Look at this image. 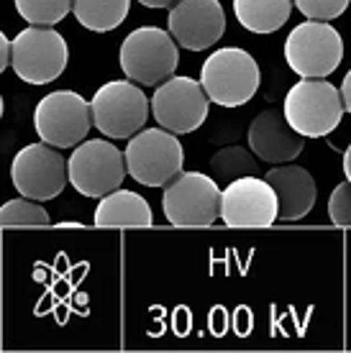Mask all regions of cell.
Here are the masks:
<instances>
[{"label":"cell","instance_id":"cell-1","mask_svg":"<svg viewBox=\"0 0 351 353\" xmlns=\"http://www.w3.org/2000/svg\"><path fill=\"white\" fill-rule=\"evenodd\" d=\"M285 118L305 139H321L339 128L346 105L341 88H336L325 77H303L292 85L282 103Z\"/></svg>","mask_w":351,"mask_h":353},{"label":"cell","instance_id":"cell-2","mask_svg":"<svg viewBox=\"0 0 351 353\" xmlns=\"http://www.w3.org/2000/svg\"><path fill=\"white\" fill-rule=\"evenodd\" d=\"M177 39L159 26H141L123 39L118 62L129 80L144 88L162 85L175 74L180 64Z\"/></svg>","mask_w":351,"mask_h":353},{"label":"cell","instance_id":"cell-3","mask_svg":"<svg viewBox=\"0 0 351 353\" xmlns=\"http://www.w3.org/2000/svg\"><path fill=\"white\" fill-rule=\"evenodd\" d=\"M200 82L216 105L238 108L256 95L262 72L246 49L223 46L213 52L200 67Z\"/></svg>","mask_w":351,"mask_h":353},{"label":"cell","instance_id":"cell-4","mask_svg":"<svg viewBox=\"0 0 351 353\" xmlns=\"http://www.w3.org/2000/svg\"><path fill=\"white\" fill-rule=\"evenodd\" d=\"M129 174L144 187H167L184 167V149L167 128H141L126 146Z\"/></svg>","mask_w":351,"mask_h":353},{"label":"cell","instance_id":"cell-5","mask_svg":"<svg viewBox=\"0 0 351 353\" xmlns=\"http://www.w3.org/2000/svg\"><path fill=\"white\" fill-rule=\"evenodd\" d=\"M223 190L202 172H180L164 187L162 210L177 228H205L220 218Z\"/></svg>","mask_w":351,"mask_h":353},{"label":"cell","instance_id":"cell-6","mask_svg":"<svg viewBox=\"0 0 351 353\" xmlns=\"http://www.w3.org/2000/svg\"><path fill=\"white\" fill-rule=\"evenodd\" d=\"M93 123L108 139H131L146 125L151 100L144 95L139 82L111 80L95 90L90 100Z\"/></svg>","mask_w":351,"mask_h":353},{"label":"cell","instance_id":"cell-7","mask_svg":"<svg viewBox=\"0 0 351 353\" xmlns=\"http://www.w3.org/2000/svg\"><path fill=\"white\" fill-rule=\"evenodd\" d=\"M67 62H70V46L57 28L31 23L13 39L10 70L16 72L18 80L28 85L54 82L67 70Z\"/></svg>","mask_w":351,"mask_h":353},{"label":"cell","instance_id":"cell-8","mask_svg":"<svg viewBox=\"0 0 351 353\" xmlns=\"http://www.w3.org/2000/svg\"><path fill=\"white\" fill-rule=\"evenodd\" d=\"M285 59L300 77H328L343 59V39L328 21L307 18L285 41Z\"/></svg>","mask_w":351,"mask_h":353},{"label":"cell","instance_id":"cell-9","mask_svg":"<svg viewBox=\"0 0 351 353\" xmlns=\"http://www.w3.org/2000/svg\"><path fill=\"white\" fill-rule=\"evenodd\" d=\"M93 108L75 90H57L39 100L34 110V131L57 149H72L85 141L93 128Z\"/></svg>","mask_w":351,"mask_h":353},{"label":"cell","instance_id":"cell-10","mask_svg":"<svg viewBox=\"0 0 351 353\" xmlns=\"http://www.w3.org/2000/svg\"><path fill=\"white\" fill-rule=\"evenodd\" d=\"M10 179L21 194L46 203L59 197L70 182V159H64L61 151L52 143H28L13 157Z\"/></svg>","mask_w":351,"mask_h":353},{"label":"cell","instance_id":"cell-11","mask_svg":"<svg viewBox=\"0 0 351 353\" xmlns=\"http://www.w3.org/2000/svg\"><path fill=\"white\" fill-rule=\"evenodd\" d=\"M129 174L126 154L103 139L82 141L70 157V185L85 197H106Z\"/></svg>","mask_w":351,"mask_h":353},{"label":"cell","instance_id":"cell-12","mask_svg":"<svg viewBox=\"0 0 351 353\" xmlns=\"http://www.w3.org/2000/svg\"><path fill=\"white\" fill-rule=\"evenodd\" d=\"M211 95L200 80L193 77H169L157 88L151 97V113L162 128L172 133L198 131L211 110Z\"/></svg>","mask_w":351,"mask_h":353},{"label":"cell","instance_id":"cell-13","mask_svg":"<svg viewBox=\"0 0 351 353\" xmlns=\"http://www.w3.org/2000/svg\"><path fill=\"white\" fill-rule=\"evenodd\" d=\"M220 221L229 228H269L280 221L277 190L256 174L234 179L223 190Z\"/></svg>","mask_w":351,"mask_h":353},{"label":"cell","instance_id":"cell-14","mask_svg":"<svg viewBox=\"0 0 351 353\" xmlns=\"http://www.w3.org/2000/svg\"><path fill=\"white\" fill-rule=\"evenodd\" d=\"M167 28L180 46L202 52L220 41L226 31V13L218 0H177L169 8Z\"/></svg>","mask_w":351,"mask_h":353},{"label":"cell","instance_id":"cell-15","mask_svg":"<svg viewBox=\"0 0 351 353\" xmlns=\"http://www.w3.org/2000/svg\"><path fill=\"white\" fill-rule=\"evenodd\" d=\"M305 146V136L298 133L285 118V110L269 108L249 125V149L267 164H287L298 159Z\"/></svg>","mask_w":351,"mask_h":353},{"label":"cell","instance_id":"cell-16","mask_svg":"<svg viewBox=\"0 0 351 353\" xmlns=\"http://www.w3.org/2000/svg\"><path fill=\"white\" fill-rule=\"evenodd\" d=\"M264 179L277 190V197H280V221H300V218H305L307 212L313 210L318 197V187L313 174L305 167H298V164H290V161L287 164H277L274 169L267 172Z\"/></svg>","mask_w":351,"mask_h":353},{"label":"cell","instance_id":"cell-17","mask_svg":"<svg viewBox=\"0 0 351 353\" xmlns=\"http://www.w3.org/2000/svg\"><path fill=\"white\" fill-rule=\"evenodd\" d=\"M154 223V212L151 205L141 197L139 192L131 190H113L111 194L100 197L95 208V225L97 228H123V225H151Z\"/></svg>","mask_w":351,"mask_h":353},{"label":"cell","instance_id":"cell-18","mask_svg":"<svg viewBox=\"0 0 351 353\" xmlns=\"http://www.w3.org/2000/svg\"><path fill=\"white\" fill-rule=\"evenodd\" d=\"M295 0H234L236 21L252 34H274L290 18Z\"/></svg>","mask_w":351,"mask_h":353},{"label":"cell","instance_id":"cell-19","mask_svg":"<svg viewBox=\"0 0 351 353\" xmlns=\"http://www.w3.org/2000/svg\"><path fill=\"white\" fill-rule=\"evenodd\" d=\"M131 10V0H75L72 13L88 31L103 34L113 31L126 21Z\"/></svg>","mask_w":351,"mask_h":353},{"label":"cell","instance_id":"cell-20","mask_svg":"<svg viewBox=\"0 0 351 353\" xmlns=\"http://www.w3.org/2000/svg\"><path fill=\"white\" fill-rule=\"evenodd\" d=\"M259 157H256L254 151L244 149V146H223L213 154L211 159V169H213V176L216 179H241V176H249V174H256L259 172Z\"/></svg>","mask_w":351,"mask_h":353},{"label":"cell","instance_id":"cell-21","mask_svg":"<svg viewBox=\"0 0 351 353\" xmlns=\"http://www.w3.org/2000/svg\"><path fill=\"white\" fill-rule=\"evenodd\" d=\"M16 10L26 23L34 26H54L67 18L75 0H13Z\"/></svg>","mask_w":351,"mask_h":353},{"label":"cell","instance_id":"cell-22","mask_svg":"<svg viewBox=\"0 0 351 353\" xmlns=\"http://www.w3.org/2000/svg\"><path fill=\"white\" fill-rule=\"evenodd\" d=\"M0 223L6 228H13V225H49L52 218L46 208L39 200H31V197H16L10 203L3 205L0 210Z\"/></svg>","mask_w":351,"mask_h":353},{"label":"cell","instance_id":"cell-23","mask_svg":"<svg viewBox=\"0 0 351 353\" xmlns=\"http://www.w3.org/2000/svg\"><path fill=\"white\" fill-rule=\"evenodd\" d=\"M349 3L351 0H295V8L313 21H334V18L343 16Z\"/></svg>","mask_w":351,"mask_h":353},{"label":"cell","instance_id":"cell-24","mask_svg":"<svg viewBox=\"0 0 351 353\" xmlns=\"http://www.w3.org/2000/svg\"><path fill=\"white\" fill-rule=\"evenodd\" d=\"M328 215H331V223L334 225H351V182H341L336 185V190L331 192V200H328Z\"/></svg>","mask_w":351,"mask_h":353},{"label":"cell","instance_id":"cell-25","mask_svg":"<svg viewBox=\"0 0 351 353\" xmlns=\"http://www.w3.org/2000/svg\"><path fill=\"white\" fill-rule=\"evenodd\" d=\"M10 59H13V39L0 34V72L10 70Z\"/></svg>","mask_w":351,"mask_h":353},{"label":"cell","instance_id":"cell-26","mask_svg":"<svg viewBox=\"0 0 351 353\" xmlns=\"http://www.w3.org/2000/svg\"><path fill=\"white\" fill-rule=\"evenodd\" d=\"M341 95H343V105H346V113L351 115V70L343 74L341 82Z\"/></svg>","mask_w":351,"mask_h":353},{"label":"cell","instance_id":"cell-27","mask_svg":"<svg viewBox=\"0 0 351 353\" xmlns=\"http://www.w3.org/2000/svg\"><path fill=\"white\" fill-rule=\"evenodd\" d=\"M139 3L146 8H172L177 0H139Z\"/></svg>","mask_w":351,"mask_h":353},{"label":"cell","instance_id":"cell-28","mask_svg":"<svg viewBox=\"0 0 351 353\" xmlns=\"http://www.w3.org/2000/svg\"><path fill=\"white\" fill-rule=\"evenodd\" d=\"M343 174H346V179L351 182V143H349V149L343 151Z\"/></svg>","mask_w":351,"mask_h":353}]
</instances>
